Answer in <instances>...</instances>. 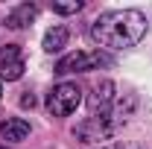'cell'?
I'll list each match as a JSON object with an SVG mask.
<instances>
[{"label": "cell", "mask_w": 152, "mask_h": 149, "mask_svg": "<svg viewBox=\"0 0 152 149\" xmlns=\"http://www.w3.org/2000/svg\"><path fill=\"white\" fill-rule=\"evenodd\" d=\"M0 134H3L6 140H23V137L29 134V123L20 120V117H12V120H6V123L0 126Z\"/></svg>", "instance_id": "cell-9"}, {"label": "cell", "mask_w": 152, "mask_h": 149, "mask_svg": "<svg viewBox=\"0 0 152 149\" xmlns=\"http://www.w3.org/2000/svg\"><path fill=\"white\" fill-rule=\"evenodd\" d=\"M111 102H114V82L111 79H102L94 88V93H91V114L111 111Z\"/></svg>", "instance_id": "cell-6"}, {"label": "cell", "mask_w": 152, "mask_h": 149, "mask_svg": "<svg viewBox=\"0 0 152 149\" xmlns=\"http://www.w3.org/2000/svg\"><path fill=\"white\" fill-rule=\"evenodd\" d=\"M32 18H35V6L20 3V6H15V9L6 15V26H12V29H23Z\"/></svg>", "instance_id": "cell-7"}, {"label": "cell", "mask_w": 152, "mask_h": 149, "mask_svg": "<svg viewBox=\"0 0 152 149\" xmlns=\"http://www.w3.org/2000/svg\"><path fill=\"white\" fill-rule=\"evenodd\" d=\"M82 9V0H70V3H53V12L56 15H73Z\"/></svg>", "instance_id": "cell-10"}, {"label": "cell", "mask_w": 152, "mask_h": 149, "mask_svg": "<svg viewBox=\"0 0 152 149\" xmlns=\"http://www.w3.org/2000/svg\"><path fill=\"white\" fill-rule=\"evenodd\" d=\"M23 70H26V61H23V50L18 44L0 47V79L15 82V79L23 76Z\"/></svg>", "instance_id": "cell-5"}, {"label": "cell", "mask_w": 152, "mask_h": 149, "mask_svg": "<svg viewBox=\"0 0 152 149\" xmlns=\"http://www.w3.org/2000/svg\"><path fill=\"white\" fill-rule=\"evenodd\" d=\"M132 108H134V99L129 96L126 105L117 102L111 111H105V114H91L85 123H79V126L73 129V134L82 140V143H99V140H108L114 131L126 123V117H129Z\"/></svg>", "instance_id": "cell-2"}, {"label": "cell", "mask_w": 152, "mask_h": 149, "mask_svg": "<svg viewBox=\"0 0 152 149\" xmlns=\"http://www.w3.org/2000/svg\"><path fill=\"white\" fill-rule=\"evenodd\" d=\"M20 105H23V108H32V105H35V96H32V93H23V96H20Z\"/></svg>", "instance_id": "cell-11"}, {"label": "cell", "mask_w": 152, "mask_h": 149, "mask_svg": "<svg viewBox=\"0 0 152 149\" xmlns=\"http://www.w3.org/2000/svg\"><path fill=\"white\" fill-rule=\"evenodd\" d=\"M79 102H82V91H79V85H73V82H61V85H56L53 91L47 93V111L53 114V117L73 114L79 108Z\"/></svg>", "instance_id": "cell-3"}, {"label": "cell", "mask_w": 152, "mask_h": 149, "mask_svg": "<svg viewBox=\"0 0 152 149\" xmlns=\"http://www.w3.org/2000/svg\"><path fill=\"white\" fill-rule=\"evenodd\" d=\"M146 35V15L140 9H111L91 23V38L99 47L126 50Z\"/></svg>", "instance_id": "cell-1"}, {"label": "cell", "mask_w": 152, "mask_h": 149, "mask_svg": "<svg viewBox=\"0 0 152 149\" xmlns=\"http://www.w3.org/2000/svg\"><path fill=\"white\" fill-rule=\"evenodd\" d=\"M67 38H70L67 26H53V29L44 35V50H47V53H61V50L67 47Z\"/></svg>", "instance_id": "cell-8"}, {"label": "cell", "mask_w": 152, "mask_h": 149, "mask_svg": "<svg viewBox=\"0 0 152 149\" xmlns=\"http://www.w3.org/2000/svg\"><path fill=\"white\" fill-rule=\"evenodd\" d=\"M102 149H123V146H120V143H117V146H102Z\"/></svg>", "instance_id": "cell-12"}, {"label": "cell", "mask_w": 152, "mask_h": 149, "mask_svg": "<svg viewBox=\"0 0 152 149\" xmlns=\"http://www.w3.org/2000/svg\"><path fill=\"white\" fill-rule=\"evenodd\" d=\"M0 149H3V146H0Z\"/></svg>", "instance_id": "cell-13"}, {"label": "cell", "mask_w": 152, "mask_h": 149, "mask_svg": "<svg viewBox=\"0 0 152 149\" xmlns=\"http://www.w3.org/2000/svg\"><path fill=\"white\" fill-rule=\"evenodd\" d=\"M105 64H111V58L105 56V53H82V50H76L70 56L58 58L56 73L58 76H64V73H88V70H99Z\"/></svg>", "instance_id": "cell-4"}]
</instances>
